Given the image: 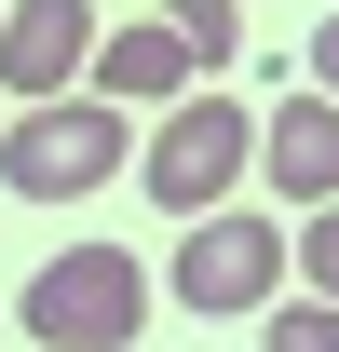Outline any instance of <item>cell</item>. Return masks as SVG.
<instances>
[{"mask_svg":"<svg viewBox=\"0 0 339 352\" xmlns=\"http://www.w3.org/2000/svg\"><path fill=\"white\" fill-rule=\"evenodd\" d=\"M28 339L41 352H136V325H150V258H123V244H68V258L28 271Z\"/></svg>","mask_w":339,"mask_h":352,"instance_id":"1","label":"cell"},{"mask_svg":"<svg viewBox=\"0 0 339 352\" xmlns=\"http://www.w3.org/2000/svg\"><path fill=\"white\" fill-rule=\"evenodd\" d=\"M245 163H258V109H245V95H217V82H190V95H163V135H150L123 176H150L163 217H204V204H231V176H245Z\"/></svg>","mask_w":339,"mask_h":352,"instance_id":"2","label":"cell"},{"mask_svg":"<svg viewBox=\"0 0 339 352\" xmlns=\"http://www.w3.org/2000/svg\"><path fill=\"white\" fill-rule=\"evenodd\" d=\"M123 163H136V135H123L109 95H41V109L0 122V176H14L28 204H82V190H109Z\"/></svg>","mask_w":339,"mask_h":352,"instance_id":"3","label":"cell"},{"mask_svg":"<svg viewBox=\"0 0 339 352\" xmlns=\"http://www.w3.org/2000/svg\"><path fill=\"white\" fill-rule=\"evenodd\" d=\"M176 311L190 325H245L271 285H285V217H245V204H204V217H176Z\"/></svg>","mask_w":339,"mask_h":352,"instance_id":"4","label":"cell"},{"mask_svg":"<svg viewBox=\"0 0 339 352\" xmlns=\"http://www.w3.org/2000/svg\"><path fill=\"white\" fill-rule=\"evenodd\" d=\"M82 54H95V14L82 0H0V95H82Z\"/></svg>","mask_w":339,"mask_h":352,"instance_id":"5","label":"cell"},{"mask_svg":"<svg viewBox=\"0 0 339 352\" xmlns=\"http://www.w3.org/2000/svg\"><path fill=\"white\" fill-rule=\"evenodd\" d=\"M204 68H190V41H176L163 14H136V28H95L82 54V95H109V109H163V95H190Z\"/></svg>","mask_w":339,"mask_h":352,"instance_id":"6","label":"cell"},{"mask_svg":"<svg viewBox=\"0 0 339 352\" xmlns=\"http://www.w3.org/2000/svg\"><path fill=\"white\" fill-rule=\"evenodd\" d=\"M245 176H271L285 204H339V95H312V82H298L285 109L258 122V163H245Z\"/></svg>","mask_w":339,"mask_h":352,"instance_id":"7","label":"cell"},{"mask_svg":"<svg viewBox=\"0 0 339 352\" xmlns=\"http://www.w3.org/2000/svg\"><path fill=\"white\" fill-rule=\"evenodd\" d=\"M150 14H163L176 41H190V68H204V82L231 68V54H245V0H150Z\"/></svg>","mask_w":339,"mask_h":352,"instance_id":"8","label":"cell"},{"mask_svg":"<svg viewBox=\"0 0 339 352\" xmlns=\"http://www.w3.org/2000/svg\"><path fill=\"white\" fill-rule=\"evenodd\" d=\"M258 352H339V298H258Z\"/></svg>","mask_w":339,"mask_h":352,"instance_id":"9","label":"cell"},{"mask_svg":"<svg viewBox=\"0 0 339 352\" xmlns=\"http://www.w3.org/2000/svg\"><path fill=\"white\" fill-rule=\"evenodd\" d=\"M285 271H312V298H339V204H298V244Z\"/></svg>","mask_w":339,"mask_h":352,"instance_id":"10","label":"cell"},{"mask_svg":"<svg viewBox=\"0 0 339 352\" xmlns=\"http://www.w3.org/2000/svg\"><path fill=\"white\" fill-rule=\"evenodd\" d=\"M312 95H339V14L312 28Z\"/></svg>","mask_w":339,"mask_h":352,"instance_id":"11","label":"cell"}]
</instances>
